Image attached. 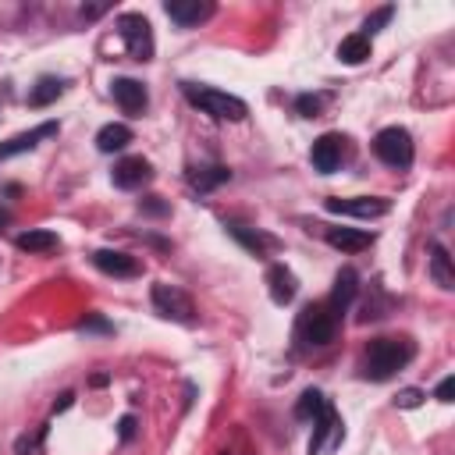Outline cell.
Listing matches in <instances>:
<instances>
[{
    "label": "cell",
    "mask_w": 455,
    "mask_h": 455,
    "mask_svg": "<svg viewBox=\"0 0 455 455\" xmlns=\"http://www.w3.org/2000/svg\"><path fill=\"white\" fill-rule=\"evenodd\" d=\"M416 348L409 338H373L363 352V377L366 380H391L398 370L412 363Z\"/></svg>",
    "instance_id": "1"
},
{
    "label": "cell",
    "mask_w": 455,
    "mask_h": 455,
    "mask_svg": "<svg viewBox=\"0 0 455 455\" xmlns=\"http://www.w3.org/2000/svg\"><path fill=\"white\" fill-rule=\"evenodd\" d=\"M181 92L188 96L192 107H199L203 114H210V117H217V121H242V117L249 114L245 100H238V96H231V92H220V89H213V85L181 82Z\"/></svg>",
    "instance_id": "2"
},
{
    "label": "cell",
    "mask_w": 455,
    "mask_h": 455,
    "mask_svg": "<svg viewBox=\"0 0 455 455\" xmlns=\"http://www.w3.org/2000/svg\"><path fill=\"white\" fill-rule=\"evenodd\" d=\"M334 331H338V313L327 306V302H309L302 313H299V323H295V334L302 345L309 348H323L334 341Z\"/></svg>",
    "instance_id": "3"
},
{
    "label": "cell",
    "mask_w": 455,
    "mask_h": 455,
    "mask_svg": "<svg viewBox=\"0 0 455 455\" xmlns=\"http://www.w3.org/2000/svg\"><path fill=\"white\" fill-rule=\"evenodd\" d=\"M373 153H377L387 167L405 171V167L412 164V135H409L405 128H398V124L380 128L377 139H373Z\"/></svg>",
    "instance_id": "4"
},
{
    "label": "cell",
    "mask_w": 455,
    "mask_h": 455,
    "mask_svg": "<svg viewBox=\"0 0 455 455\" xmlns=\"http://www.w3.org/2000/svg\"><path fill=\"white\" fill-rule=\"evenodd\" d=\"M117 32H121V39H124V50H128V57L132 60H153V28H149V21L142 18V14H121L117 18Z\"/></svg>",
    "instance_id": "5"
},
{
    "label": "cell",
    "mask_w": 455,
    "mask_h": 455,
    "mask_svg": "<svg viewBox=\"0 0 455 455\" xmlns=\"http://www.w3.org/2000/svg\"><path fill=\"white\" fill-rule=\"evenodd\" d=\"M153 309L167 320H178V323H196V306L192 299L174 288V284H153Z\"/></svg>",
    "instance_id": "6"
},
{
    "label": "cell",
    "mask_w": 455,
    "mask_h": 455,
    "mask_svg": "<svg viewBox=\"0 0 455 455\" xmlns=\"http://www.w3.org/2000/svg\"><path fill=\"white\" fill-rule=\"evenodd\" d=\"M323 206L331 213H341V217H359V220H370V217H384L391 210L387 199L380 196H352V199H341V196H331L323 199Z\"/></svg>",
    "instance_id": "7"
},
{
    "label": "cell",
    "mask_w": 455,
    "mask_h": 455,
    "mask_svg": "<svg viewBox=\"0 0 455 455\" xmlns=\"http://www.w3.org/2000/svg\"><path fill=\"white\" fill-rule=\"evenodd\" d=\"M345 135H338V132H327V135H320L316 142H313V149H309V160H313V167L320 171V174H331V171H338L341 167V160H345Z\"/></svg>",
    "instance_id": "8"
},
{
    "label": "cell",
    "mask_w": 455,
    "mask_h": 455,
    "mask_svg": "<svg viewBox=\"0 0 455 455\" xmlns=\"http://www.w3.org/2000/svg\"><path fill=\"white\" fill-rule=\"evenodd\" d=\"M110 92H114V100H117V107H121L124 114L142 117V110H146V103H149V92H146V85H142L139 78H114V82H110Z\"/></svg>",
    "instance_id": "9"
},
{
    "label": "cell",
    "mask_w": 455,
    "mask_h": 455,
    "mask_svg": "<svg viewBox=\"0 0 455 455\" xmlns=\"http://www.w3.org/2000/svg\"><path fill=\"white\" fill-rule=\"evenodd\" d=\"M57 121H43V124H36V128H28V132H18V135H11L7 142H0V160H7V156H18V153H28V149H36L43 139H53L57 135Z\"/></svg>",
    "instance_id": "10"
},
{
    "label": "cell",
    "mask_w": 455,
    "mask_h": 455,
    "mask_svg": "<svg viewBox=\"0 0 455 455\" xmlns=\"http://www.w3.org/2000/svg\"><path fill=\"white\" fill-rule=\"evenodd\" d=\"M92 263H96V270H103L110 277H139L142 274V263L135 256L121 252V249H96Z\"/></svg>",
    "instance_id": "11"
},
{
    "label": "cell",
    "mask_w": 455,
    "mask_h": 455,
    "mask_svg": "<svg viewBox=\"0 0 455 455\" xmlns=\"http://www.w3.org/2000/svg\"><path fill=\"white\" fill-rule=\"evenodd\" d=\"M341 419L334 416V409L327 405L316 419H313V437H309V455H320V451H327V448H334L338 441H341Z\"/></svg>",
    "instance_id": "12"
},
{
    "label": "cell",
    "mask_w": 455,
    "mask_h": 455,
    "mask_svg": "<svg viewBox=\"0 0 455 455\" xmlns=\"http://www.w3.org/2000/svg\"><path fill=\"white\" fill-rule=\"evenodd\" d=\"M110 178H114L117 188H142V185L153 178V167H149V160H142V156H124V160L114 164Z\"/></svg>",
    "instance_id": "13"
},
{
    "label": "cell",
    "mask_w": 455,
    "mask_h": 455,
    "mask_svg": "<svg viewBox=\"0 0 455 455\" xmlns=\"http://www.w3.org/2000/svg\"><path fill=\"white\" fill-rule=\"evenodd\" d=\"M164 11H167V18H171L174 25L192 28V25H199V21H206V18L213 14V4H199V0H171V4H164Z\"/></svg>",
    "instance_id": "14"
},
{
    "label": "cell",
    "mask_w": 455,
    "mask_h": 455,
    "mask_svg": "<svg viewBox=\"0 0 455 455\" xmlns=\"http://www.w3.org/2000/svg\"><path fill=\"white\" fill-rule=\"evenodd\" d=\"M267 288H270V299H274L277 306H288V302L295 299V291H299V281H295V274H291L284 263H274V267L267 270Z\"/></svg>",
    "instance_id": "15"
},
{
    "label": "cell",
    "mask_w": 455,
    "mask_h": 455,
    "mask_svg": "<svg viewBox=\"0 0 455 455\" xmlns=\"http://www.w3.org/2000/svg\"><path fill=\"white\" fill-rule=\"evenodd\" d=\"M355 291H359V274H355L352 267H345V270H338V277H334V288H331V299H327V306H331V309L341 316V313L352 306Z\"/></svg>",
    "instance_id": "16"
},
{
    "label": "cell",
    "mask_w": 455,
    "mask_h": 455,
    "mask_svg": "<svg viewBox=\"0 0 455 455\" xmlns=\"http://www.w3.org/2000/svg\"><path fill=\"white\" fill-rule=\"evenodd\" d=\"M323 238H327L331 249H341V252H363L373 242V235L359 231V228H327Z\"/></svg>",
    "instance_id": "17"
},
{
    "label": "cell",
    "mask_w": 455,
    "mask_h": 455,
    "mask_svg": "<svg viewBox=\"0 0 455 455\" xmlns=\"http://www.w3.org/2000/svg\"><path fill=\"white\" fill-rule=\"evenodd\" d=\"M231 178V171L228 167H220V164H203V167H188V185L196 188V192H213L217 185H224Z\"/></svg>",
    "instance_id": "18"
},
{
    "label": "cell",
    "mask_w": 455,
    "mask_h": 455,
    "mask_svg": "<svg viewBox=\"0 0 455 455\" xmlns=\"http://www.w3.org/2000/svg\"><path fill=\"white\" fill-rule=\"evenodd\" d=\"M224 228H228V231H231V235H235V238H238L252 256H267V249H274V245H277L270 235H263V231H256V228H245V224H238V220H228Z\"/></svg>",
    "instance_id": "19"
},
{
    "label": "cell",
    "mask_w": 455,
    "mask_h": 455,
    "mask_svg": "<svg viewBox=\"0 0 455 455\" xmlns=\"http://www.w3.org/2000/svg\"><path fill=\"white\" fill-rule=\"evenodd\" d=\"M128 142H132V128L121 124V121H110V124H103V128L96 132V149H100V153H117V149H124Z\"/></svg>",
    "instance_id": "20"
},
{
    "label": "cell",
    "mask_w": 455,
    "mask_h": 455,
    "mask_svg": "<svg viewBox=\"0 0 455 455\" xmlns=\"http://www.w3.org/2000/svg\"><path fill=\"white\" fill-rule=\"evenodd\" d=\"M430 274H434V281H437L444 291H451V288H455L451 256H448V249H444L441 242H430Z\"/></svg>",
    "instance_id": "21"
},
{
    "label": "cell",
    "mask_w": 455,
    "mask_h": 455,
    "mask_svg": "<svg viewBox=\"0 0 455 455\" xmlns=\"http://www.w3.org/2000/svg\"><path fill=\"white\" fill-rule=\"evenodd\" d=\"M370 39L363 36V32H352V36H345L341 43H338V60L341 64H363V60H370Z\"/></svg>",
    "instance_id": "22"
},
{
    "label": "cell",
    "mask_w": 455,
    "mask_h": 455,
    "mask_svg": "<svg viewBox=\"0 0 455 455\" xmlns=\"http://www.w3.org/2000/svg\"><path fill=\"white\" fill-rule=\"evenodd\" d=\"M14 245H18L21 252H50V249H57V245H60V238H57L53 231L36 228V231H21V235L14 238Z\"/></svg>",
    "instance_id": "23"
},
{
    "label": "cell",
    "mask_w": 455,
    "mask_h": 455,
    "mask_svg": "<svg viewBox=\"0 0 455 455\" xmlns=\"http://www.w3.org/2000/svg\"><path fill=\"white\" fill-rule=\"evenodd\" d=\"M60 92H64V82L46 75V78H39V82L32 85V92H28V107H50Z\"/></svg>",
    "instance_id": "24"
},
{
    "label": "cell",
    "mask_w": 455,
    "mask_h": 455,
    "mask_svg": "<svg viewBox=\"0 0 455 455\" xmlns=\"http://www.w3.org/2000/svg\"><path fill=\"white\" fill-rule=\"evenodd\" d=\"M327 405H331V402H327L316 387H309V391H302V398H299V405H295V416H299V419H316Z\"/></svg>",
    "instance_id": "25"
},
{
    "label": "cell",
    "mask_w": 455,
    "mask_h": 455,
    "mask_svg": "<svg viewBox=\"0 0 455 455\" xmlns=\"http://www.w3.org/2000/svg\"><path fill=\"white\" fill-rule=\"evenodd\" d=\"M295 110H299L302 117H320V110H323V96H313V92H302V96L295 100Z\"/></svg>",
    "instance_id": "26"
},
{
    "label": "cell",
    "mask_w": 455,
    "mask_h": 455,
    "mask_svg": "<svg viewBox=\"0 0 455 455\" xmlns=\"http://www.w3.org/2000/svg\"><path fill=\"white\" fill-rule=\"evenodd\" d=\"M391 14H395V7H380V11H377V14H370V18H366V25H363V28H366V32H363V36H366V39H370V36H373V32H380V28H384V25H387V21H391Z\"/></svg>",
    "instance_id": "27"
},
{
    "label": "cell",
    "mask_w": 455,
    "mask_h": 455,
    "mask_svg": "<svg viewBox=\"0 0 455 455\" xmlns=\"http://www.w3.org/2000/svg\"><path fill=\"white\" fill-rule=\"evenodd\" d=\"M419 402H423V391H419V387H405V391L395 395V405H398V409H416Z\"/></svg>",
    "instance_id": "28"
},
{
    "label": "cell",
    "mask_w": 455,
    "mask_h": 455,
    "mask_svg": "<svg viewBox=\"0 0 455 455\" xmlns=\"http://www.w3.org/2000/svg\"><path fill=\"white\" fill-rule=\"evenodd\" d=\"M139 210H142V213H156V217H164L171 206H167V203H160V196H146V199L139 203Z\"/></svg>",
    "instance_id": "29"
},
{
    "label": "cell",
    "mask_w": 455,
    "mask_h": 455,
    "mask_svg": "<svg viewBox=\"0 0 455 455\" xmlns=\"http://www.w3.org/2000/svg\"><path fill=\"white\" fill-rule=\"evenodd\" d=\"M451 395H455V377H444L437 384V402H451Z\"/></svg>",
    "instance_id": "30"
},
{
    "label": "cell",
    "mask_w": 455,
    "mask_h": 455,
    "mask_svg": "<svg viewBox=\"0 0 455 455\" xmlns=\"http://www.w3.org/2000/svg\"><path fill=\"white\" fill-rule=\"evenodd\" d=\"M117 434H121V441H132V437H135V419H132V416H121Z\"/></svg>",
    "instance_id": "31"
},
{
    "label": "cell",
    "mask_w": 455,
    "mask_h": 455,
    "mask_svg": "<svg viewBox=\"0 0 455 455\" xmlns=\"http://www.w3.org/2000/svg\"><path fill=\"white\" fill-rule=\"evenodd\" d=\"M71 398H75V395H71V391H64V395H60V402H53V412H64V409L71 405Z\"/></svg>",
    "instance_id": "32"
},
{
    "label": "cell",
    "mask_w": 455,
    "mask_h": 455,
    "mask_svg": "<svg viewBox=\"0 0 455 455\" xmlns=\"http://www.w3.org/2000/svg\"><path fill=\"white\" fill-rule=\"evenodd\" d=\"M103 11H107L103 4H96V7H82V14H85V18H96V14H103Z\"/></svg>",
    "instance_id": "33"
}]
</instances>
